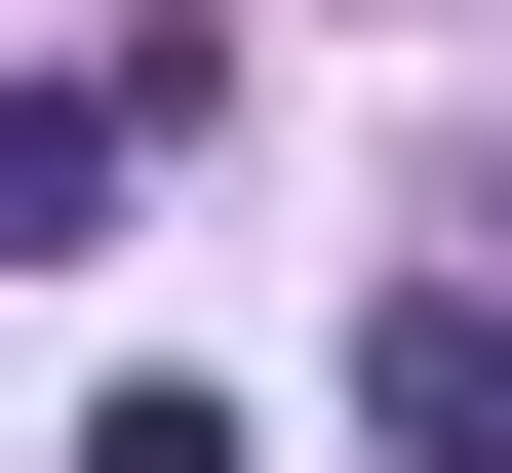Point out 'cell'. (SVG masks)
<instances>
[{
	"mask_svg": "<svg viewBox=\"0 0 512 473\" xmlns=\"http://www.w3.org/2000/svg\"><path fill=\"white\" fill-rule=\"evenodd\" d=\"M355 434L394 473H512V276H394V316H355Z\"/></svg>",
	"mask_w": 512,
	"mask_h": 473,
	"instance_id": "6da1fadb",
	"label": "cell"
},
{
	"mask_svg": "<svg viewBox=\"0 0 512 473\" xmlns=\"http://www.w3.org/2000/svg\"><path fill=\"white\" fill-rule=\"evenodd\" d=\"M79 473H237V395H119V434H79Z\"/></svg>",
	"mask_w": 512,
	"mask_h": 473,
	"instance_id": "7a4b0ae2",
	"label": "cell"
}]
</instances>
